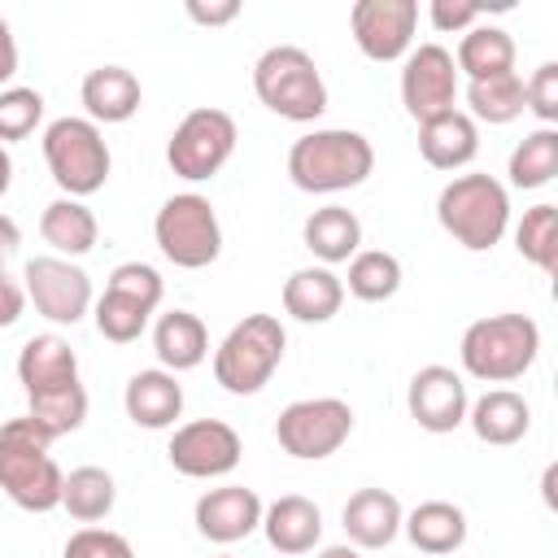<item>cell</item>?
<instances>
[{
	"mask_svg": "<svg viewBox=\"0 0 558 558\" xmlns=\"http://www.w3.org/2000/svg\"><path fill=\"white\" fill-rule=\"evenodd\" d=\"M52 440L57 436L31 414L0 423V493L26 514H48L61 506L65 471L48 453Z\"/></svg>",
	"mask_w": 558,
	"mask_h": 558,
	"instance_id": "obj_1",
	"label": "cell"
},
{
	"mask_svg": "<svg viewBox=\"0 0 558 558\" xmlns=\"http://www.w3.org/2000/svg\"><path fill=\"white\" fill-rule=\"evenodd\" d=\"M371 170H375V148H371V140L362 131H349V126L305 131L288 148V174H292V183L301 192H314V196L349 192V187L366 183Z\"/></svg>",
	"mask_w": 558,
	"mask_h": 558,
	"instance_id": "obj_2",
	"label": "cell"
},
{
	"mask_svg": "<svg viewBox=\"0 0 558 558\" xmlns=\"http://www.w3.org/2000/svg\"><path fill=\"white\" fill-rule=\"evenodd\" d=\"M436 222L453 244L488 253L510 227V192L493 174H458L436 196Z\"/></svg>",
	"mask_w": 558,
	"mask_h": 558,
	"instance_id": "obj_3",
	"label": "cell"
},
{
	"mask_svg": "<svg viewBox=\"0 0 558 558\" xmlns=\"http://www.w3.org/2000/svg\"><path fill=\"white\" fill-rule=\"evenodd\" d=\"M536 353H541V327L527 314H488V318H475L462 331V344H458L462 371L471 379H484V384H510V379H519L536 362Z\"/></svg>",
	"mask_w": 558,
	"mask_h": 558,
	"instance_id": "obj_4",
	"label": "cell"
},
{
	"mask_svg": "<svg viewBox=\"0 0 558 558\" xmlns=\"http://www.w3.org/2000/svg\"><path fill=\"white\" fill-rule=\"evenodd\" d=\"M288 349V331L275 314H244L214 349V379L231 397H253L270 384Z\"/></svg>",
	"mask_w": 558,
	"mask_h": 558,
	"instance_id": "obj_5",
	"label": "cell"
},
{
	"mask_svg": "<svg viewBox=\"0 0 558 558\" xmlns=\"http://www.w3.org/2000/svg\"><path fill=\"white\" fill-rule=\"evenodd\" d=\"M253 92L257 100L288 118V122H314L327 109V83L318 61L296 44H275L253 65Z\"/></svg>",
	"mask_w": 558,
	"mask_h": 558,
	"instance_id": "obj_6",
	"label": "cell"
},
{
	"mask_svg": "<svg viewBox=\"0 0 558 558\" xmlns=\"http://www.w3.org/2000/svg\"><path fill=\"white\" fill-rule=\"evenodd\" d=\"M44 161L52 183L61 187V196H92L105 187L109 179V144L100 135V126L92 118H57L44 126Z\"/></svg>",
	"mask_w": 558,
	"mask_h": 558,
	"instance_id": "obj_7",
	"label": "cell"
},
{
	"mask_svg": "<svg viewBox=\"0 0 558 558\" xmlns=\"http://www.w3.org/2000/svg\"><path fill=\"white\" fill-rule=\"evenodd\" d=\"M153 235H157L161 257L174 262L179 270H205L222 253L218 209L201 192H174L170 201H161L153 218Z\"/></svg>",
	"mask_w": 558,
	"mask_h": 558,
	"instance_id": "obj_8",
	"label": "cell"
},
{
	"mask_svg": "<svg viewBox=\"0 0 558 558\" xmlns=\"http://www.w3.org/2000/svg\"><path fill=\"white\" fill-rule=\"evenodd\" d=\"M235 140H240L235 118L227 109L201 105V109L183 113L179 126L170 131V140H166V166L179 179H187V183H205V179H214L231 161Z\"/></svg>",
	"mask_w": 558,
	"mask_h": 558,
	"instance_id": "obj_9",
	"label": "cell"
},
{
	"mask_svg": "<svg viewBox=\"0 0 558 558\" xmlns=\"http://www.w3.org/2000/svg\"><path fill=\"white\" fill-rule=\"evenodd\" d=\"M349 436H353V410L340 397H301L283 405V414L275 418L279 449L301 462L331 458Z\"/></svg>",
	"mask_w": 558,
	"mask_h": 558,
	"instance_id": "obj_10",
	"label": "cell"
},
{
	"mask_svg": "<svg viewBox=\"0 0 558 558\" xmlns=\"http://www.w3.org/2000/svg\"><path fill=\"white\" fill-rule=\"evenodd\" d=\"M22 279H26V283H22V288H26V301H31L48 323L74 327V323L87 318V310H92V279H87V270H83L78 262L57 257V253L31 257L26 270H22Z\"/></svg>",
	"mask_w": 558,
	"mask_h": 558,
	"instance_id": "obj_11",
	"label": "cell"
},
{
	"mask_svg": "<svg viewBox=\"0 0 558 558\" xmlns=\"http://www.w3.org/2000/svg\"><path fill=\"white\" fill-rule=\"evenodd\" d=\"M240 453H244V440L231 423L222 418H192L183 427H174L170 436V466L187 480H218V475H231L240 466Z\"/></svg>",
	"mask_w": 558,
	"mask_h": 558,
	"instance_id": "obj_12",
	"label": "cell"
},
{
	"mask_svg": "<svg viewBox=\"0 0 558 558\" xmlns=\"http://www.w3.org/2000/svg\"><path fill=\"white\" fill-rule=\"evenodd\" d=\"M458 100V65L453 52L440 44H418L405 52L401 65V105L414 122H427Z\"/></svg>",
	"mask_w": 558,
	"mask_h": 558,
	"instance_id": "obj_13",
	"label": "cell"
},
{
	"mask_svg": "<svg viewBox=\"0 0 558 558\" xmlns=\"http://www.w3.org/2000/svg\"><path fill=\"white\" fill-rule=\"evenodd\" d=\"M414 26H418L414 0H357L349 9L353 44L371 61H401L414 44Z\"/></svg>",
	"mask_w": 558,
	"mask_h": 558,
	"instance_id": "obj_14",
	"label": "cell"
},
{
	"mask_svg": "<svg viewBox=\"0 0 558 558\" xmlns=\"http://www.w3.org/2000/svg\"><path fill=\"white\" fill-rule=\"evenodd\" d=\"M405 405H410V418L423 427V432H432V436H445V432H453V427H462L466 423V384H462V375L453 371V366H423V371H414V379H410V388H405Z\"/></svg>",
	"mask_w": 558,
	"mask_h": 558,
	"instance_id": "obj_15",
	"label": "cell"
},
{
	"mask_svg": "<svg viewBox=\"0 0 558 558\" xmlns=\"http://www.w3.org/2000/svg\"><path fill=\"white\" fill-rule=\"evenodd\" d=\"M262 497L244 484H222V488H209L196 497V532L214 545H235L244 536H253L262 527Z\"/></svg>",
	"mask_w": 558,
	"mask_h": 558,
	"instance_id": "obj_16",
	"label": "cell"
},
{
	"mask_svg": "<svg viewBox=\"0 0 558 558\" xmlns=\"http://www.w3.org/2000/svg\"><path fill=\"white\" fill-rule=\"evenodd\" d=\"M17 384L26 397H44V392L78 384V357H74L70 340H61L57 331L31 336L17 353Z\"/></svg>",
	"mask_w": 558,
	"mask_h": 558,
	"instance_id": "obj_17",
	"label": "cell"
},
{
	"mask_svg": "<svg viewBox=\"0 0 558 558\" xmlns=\"http://www.w3.org/2000/svg\"><path fill=\"white\" fill-rule=\"evenodd\" d=\"M122 405H126V418L144 432H161V427H174V418L183 414V384L179 375L153 366V371H135L126 379V392H122Z\"/></svg>",
	"mask_w": 558,
	"mask_h": 558,
	"instance_id": "obj_18",
	"label": "cell"
},
{
	"mask_svg": "<svg viewBox=\"0 0 558 558\" xmlns=\"http://www.w3.org/2000/svg\"><path fill=\"white\" fill-rule=\"evenodd\" d=\"M344 536L349 545L357 549H388L401 532V501L388 493V488H357L349 501H344Z\"/></svg>",
	"mask_w": 558,
	"mask_h": 558,
	"instance_id": "obj_19",
	"label": "cell"
},
{
	"mask_svg": "<svg viewBox=\"0 0 558 558\" xmlns=\"http://www.w3.org/2000/svg\"><path fill=\"white\" fill-rule=\"evenodd\" d=\"M418 153L432 170H462L480 153V126L462 109H445L418 122Z\"/></svg>",
	"mask_w": 558,
	"mask_h": 558,
	"instance_id": "obj_20",
	"label": "cell"
},
{
	"mask_svg": "<svg viewBox=\"0 0 558 558\" xmlns=\"http://www.w3.org/2000/svg\"><path fill=\"white\" fill-rule=\"evenodd\" d=\"M466 423H471L475 440L506 449V445H519V440L527 436V427H532V405H527L514 388H488L484 397H475V401L466 405Z\"/></svg>",
	"mask_w": 558,
	"mask_h": 558,
	"instance_id": "obj_21",
	"label": "cell"
},
{
	"mask_svg": "<svg viewBox=\"0 0 558 558\" xmlns=\"http://www.w3.org/2000/svg\"><path fill=\"white\" fill-rule=\"evenodd\" d=\"M262 532L279 554H310L323 541V510L301 493H283L262 510Z\"/></svg>",
	"mask_w": 558,
	"mask_h": 558,
	"instance_id": "obj_22",
	"label": "cell"
},
{
	"mask_svg": "<svg viewBox=\"0 0 558 558\" xmlns=\"http://www.w3.org/2000/svg\"><path fill=\"white\" fill-rule=\"evenodd\" d=\"M83 109L87 118L100 126V122H126L140 113V100H144V87L140 78L126 70V65H96L83 74Z\"/></svg>",
	"mask_w": 558,
	"mask_h": 558,
	"instance_id": "obj_23",
	"label": "cell"
},
{
	"mask_svg": "<svg viewBox=\"0 0 558 558\" xmlns=\"http://www.w3.org/2000/svg\"><path fill=\"white\" fill-rule=\"evenodd\" d=\"M344 305V279L331 266H301L283 279V310L296 323H331Z\"/></svg>",
	"mask_w": 558,
	"mask_h": 558,
	"instance_id": "obj_24",
	"label": "cell"
},
{
	"mask_svg": "<svg viewBox=\"0 0 558 558\" xmlns=\"http://www.w3.org/2000/svg\"><path fill=\"white\" fill-rule=\"evenodd\" d=\"M153 353L170 375L196 371L209 357V331L192 310H170L153 323Z\"/></svg>",
	"mask_w": 558,
	"mask_h": 558,
	"instance_id": "obj_25",
	"label": "cell"
},
{
	"mask_svg": "<svg viewBox=\"0 0 558 558\" xmlns=\"http://www.w3.org/2000/svg\"><path fill=\"white\" fill-rule=\"evenodd\" d=\"M39 235H44V244H52L57 257H70V262H74V257H83V253L96 248L100 222H96V214H92L83 201L57 196V201H48L44 214H39Z\"/></svg>",
	"mask_w": 558,
	"mask_h": 558,
	"instance_id": "obj_26",
	"label": "cell"
},
{
	"mask_svg": "<svg viewBox=\"0 0 558 558\" xmlns=\"http://www.w3.org/2000/svg\"><path fill=\"white\" fill-rule=\"evenodd\" d=\"M301 240L305 248L323 262V266H336V262H349L357 248H362V222L353 209L344 205H323L305 218L301 227Z\"/></svg>",
	"mask_w": 558,
	"mask_h": 558,
	"instance_id": "obj_27",
	"label": "cell"
},
{
	"mask_svg": "<svg viewBox=\"0 0 558 558\" xmlns=\"http://www.w3.org/2000/svg\"><path fill=\"white\" fill-rule=\"evenodd\" d=\"M401 532L418 554H453L466 541V514L453 501H418L401 519Z\"/></svg>",
	"mask_w": 558,
	"mask_h": 558,
	"instance_id": "obj_28",
	"label": "cell"
},
{
	"mask_svg": "<svg viewBox=\"0 0 558 558\" xmlns=\"http://www.w3.org/2000/svg\"><path fill=\"white\" fill-rule=\"evenodd\" d=\"M453 65H458V74H466V83L493 78V74H510L514 70V39H510V31L475 22L471 31H462Z\"/></svg>",
	"mask_w": 558,
	"mask_h": 558,
	"instance_id": "obj_29",
	"label": "cell"
},
{
	"mask_svg": "<svg viewBox=\"0 0 558 558\" xmlns=\"http://www.w3.org/2000/svg\"><path fill=\"white\" fill-rule=\"evenodd\" d=\"M506 174H510V187H523V192H536L545 183H554L558 174V126H536L527 131L510 161H506Z\"/></svg>",
	"mask_w": 558,
	"mask_h": 558,
	"instance_id": "obj_30",
	"label": "cell"
},
{
	"mask_svg": "<svg viewBox=\"0 0 558 558\" xmlns=\"http://www.w3.org/2000/svg\"><path fill=\"white\" fill-rule=\"evenodd\" d=\"M118 501V488H113V475L105 466H74L61 484V510L74 519V523H100Z\"/></svg>",
	"mask_w": 558,
	"mask_h": 558,
	"instance_id": "obj_31",
	"label": "cell"
},
{
	"mask_svg": "<svg viewBox=\"0 0 558 558\" xmlns=\"http://www.w3.org/2000/svg\"><path fill=\"white\" fill-rule=\"evenodd\" d=\"M471 122H488V126H506L523 113V78L510 74H493V78H475L466 83V109Z\"/></svg>",
	"mask_w": 558,
	"mask_h": 558,
	"instance_id": "obj_32",
	"label": "cell"
},
{
	"mask_svg": "<svg viewBox=\"0 0 558 558\" xmlns=\"http://www.w3.org/2000/svg\"><path fill=\"white\" fill-rule=\"evenodd\" d=\"M514 248L523 262H532L536 270L554 275L558 270V209L549 201L523 209L519 227H514Z\"/></svg>",
	"mask_w": 558,
	"mask_h": 558,
	"instance_id": "obj_33",
	"label": "cell"
},
{
	"mask_svg": "<svg viewBox=\"0 0 558 558\" xmlns=\"http://www.w3.org/2000/svg\"><path fill=\"white\" fill-rule=\"evenodd\" d=\"M349 292L357 296V301H388V296H397V288H401V262L392 257V253H384V248H357L353 257H349Z\"/></svg>",
	"mask_w": 558,
	"mask_h": 558,
	"instance_id": "obj_34",
	"label": "cell"
},
{
	"mask_svg": "<svg viewBox=\"0 0 558 558\" xmlns=\"http://www.w3.org/2000/svg\"><path fill=\"white\" fill-rule=\"evenodd\" d=\"M92 318H96V331H100L105 340H113V344H131V340H140V336H144V327H148L153 310H148L144 301L126 296V292L105 288V292H100V301H92Z\"/></svg>",
	"mask_w": 558,
	"mask_h": 558,
	"instance_id": "obj_35",
	"label": "cell"
},
{
	"mask_svg": "<svg viewBox=\"0 0 558 558\" xmlns=\"http://www.w3.org/2000/svg\"><path fill=\"white\" fill-rule=\"evenodd\" d=\"M44 122V96L35 87H0V144L26 140Z\"/></svg>",
	"mask_w": 558,
	"mask_h": 558,
	"instance_id": "obj_36",
	"label": "cell"
},
{
	"mask_svg": "<svg viewBox=\"0 0 558 558\" xmlns=\"http://www.w3.org/2000/svg\"><path fill=\"white\" fill-rule=\"evenodd\" d=\"M105 288H113V292H126V296L144 301L148 310H157V305H161V296H166V283H161V275H157L148 262H122V266H113Z\"/></svg>",
	"mask_w": 558,
	"mask_h": 558,
	"instance_id": "obj_37",
	"label": "cell"
},
{
	"mask_svg": "<svg viewBox=\"0 0 558 558\" xmlns=\"http://www.w3.org/2000/svg\"><path fill=\"white\" fill-rule=\"evenodd\" d=\"M61 558H135V549H131V541H126L122 532H109V527H78V532L65 541Z\"/></svg>",
	"mask_w": 558,
	"mask_h": 558,
	"instance_id": "obj_38",
	"label": "cell"
},
{
	"mask_svg": "<svg viewBox=\"0 0 558 558\" xmlns=\"http://www.w3.org/2000/svg\"><path fill=\"white\" fill-rule=\"evenodd\" d=\"M523 109L541 118V126L558 122V61H541L532 78L523 83Z\"/></svg>",
	"mask_w": 558,
	"mask_h": 558,
	"instance_id": "obj_39",
	"label": "cell"
},
{
	"mask_svg": "<svg viewBox=\"0 0 558 558\" xmlns=\"http://www.w3.org/2000/svg\"><path fill=\"white\" fill-rule=\"evenodd\" d=\"M427 17H432L436 31L462 35V31H471V26L484 17V4H480V0H432Z\"/></svg>",
	"mask_w": 558,
	"mask_h": 558,
	"instance_id": "obj_40",
	"label": "cell"
},
{
	"mask_svg": "<svg viewBox=\"0 0 558 558\" xmlns=\"http://www.w3.org/2000/svg\"><path fill=\"white\" fill-rule=\"evenodd\" d=\"M187 17L201 26H227L240 17V0H187Z\"/></svg>",
	"mask_w": 558,
	"mask_h": 558,
	"instance_id": "obj_41",
	"label": "cell"
},
{
	"mask_svg": "<svg viewBox=\"0 0 558 558\" xmlns=\"http://www.w3.org/2000/svg\"><path fill=\"white\" fill-rule=\"evenodd\" d=\"M22 310H26V288L0 266V327H13L22 318Z\"/></svg>",
	"mask_w": 558,
	"mask_h": 558,
	"instance_id": "obj_42",
	"label": "cell"
},
{
	"mask_svg": "<svg viewBox=\"0 0 558 558\" xmlns=\"http://www.w3.org/2000/svg\"><path fill=\"white\" fill-rule=\"evenodd\" d=\"M17 74V39L9 31V22L0 17V83H9Z\"/></svg>",
	"mask_w": 558,
	"mask_h": 558,
	"instance_id": "obj_43",
	"label": "cell"
},
{
	"mask_svg": "<svg viewBox=\"0 0 558 558\" xmlns=\"http://www.w3.org/2000/svg\"><path fill=\"white\" fill-rule=\"evenodd\" d=\"M17 244H22L17 222H13L9 214H0V266H4V257H13V253H17Z\"/></svg>",
	"mask_w": 558,
	"mask_h": 558,
	"instance_id": "obj_44",
	"label": "cell"
},
{
	"mask_svg": "<svg viewBox=\"0 0 558 558\" xmlns=\"http://www.w3.org/2000/svg\"><path fill=\"white\" fill-rule=\"evenodd\" d=\"M13 187V157H9V148L0 144V196Z\"/></svg>",
	"mask_w": 558,
	"mask_h": 558,
	"instance_id": "obj_45",
	"label": "cell"
},
{
	"mask_svg": "<svg viewBox=\"0 0 558 558\" xmlns=\"http://www.w3.org/2000/svg\"><path fill=\"white\" fill-rule=\"evenodd\" d=\"M314 558H362V549H357V545H327V549H318Z\"/></svg>",
	"mask_w": 558,
	"mask_h": 558,
	"instance_id": "obj_46",
	"label": "cell"
},
{
	"mask_svg": "<svg viewBox=\"0 0 558 558\" xmlns=\"http://www.w3.org/2000/svg\"><path fill=\"white\" fill-rule=\"evenodd\" d=\"M554 475H558V471L549 466V471H545V501H549V506H554Z\"/></svg>",
	"mask_w": 558,
	"mask_h": 558,
	"instance_id": "obj_47",
	"label": "cell"
},
{
	"mask_svg": "<svg viewBox=\"0 0 558 558\" xmlns=\"http://www.w3.org/2000/svg\"><path fill=\"white\" fill-rule=\"evenodd\" d=\"M218 558H235V554H218Z\"/></svg>",
	"mask_w": 558,
	"mask_h": 558,
	"instance_id": "obj_48",
	"label": "cell"
}]
</instances>
